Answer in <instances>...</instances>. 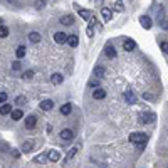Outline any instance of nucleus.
<instances>
[{
    "instance_id": "obj_1",
    "label": "nucleus",
    "mask_w": 168,
    "mask_h": 168,
    "mask_svg": "<svg viewBox=\"0 0 168 168\" xmlns=\"http://www.w3.org/2000/svg\"><path fill=\"white\" fill-rule=\"evenodd\" d=\"M146 140H148V136L145 133H131L130 135V141L135 143V145H143V143H146Z\"/></svg>"
},
{
    "instance_id": "obj_2",
    "label": "nucleus",
    "mask_w": 168,
    "mask_h": 168,
    "mask_svg": "<svg viewBox=\"0 0 168 168\" xmlns=\"http://www.w3.org/2000/svg\"><path fill=\"white\" fill-rule=\"evenodd\" d=\"M67 39H69V35H67L66 32H56L54 34V41L57 42V44H66Z\"/></svg>"
},
{
    "instance_id": "obj_3",
    "label": "nucleus",
    "mask_w": 168,
    "mask_h": 168,
    "mask_svg": "<svg viewBox=\"0 0 168 168\" xmlns=\"http://www.w3.org/2000/svg\"><path fill=\"white\" fill-rule=\"evenodd\" d=\"M123 49H124L126 52L135 51V49H136V42H135L133 39H126V41L123 42Z\"/></svg>"
},
{
    "instance_id": "obj_4",
    "label": "nucleus",
    "mask_w": 168,
    "mask_h": 168,
    "mask_svg": "<svg viewBox=\"0 0 168 168\" xmlns=\"http://www.w3.org/2000/svg\"><path fill=\"white\" fill-rule=\"evenodd\" d=\"M39 106H41L42 111H51V109H54V101L52 99H44Z\"/></svg>"
},
{
    "instance_id": "obj_5",
    "label": "nucleus",
    "mask_w": 168,
    "mask_h": 168,
    "mask_svg": "<svg viewBox=\"0 0 168 168\" xmlns=\"http://www.w3.org/2000/svg\"><path fill=\"white\" fill-rule=\"evenodd\" d=\"M59 136H61V140H64V141H71L74 138V133H72V130H62Z\"/></svg>"
},
{
    "instance_id": "obj_6",
    "label": "nucleus",
    "mask_w": 168,
    "mask_h": 168,
    "mask_svg": "<svg viewBox=\"0 0 168 168\" xmlns=\"http://www.w3.org/2000/svg\"><path fill=\"white\" fill-rule=\"evenodd\" d=\"M35 124H37V118L35 116H27L25 118V128L27 130H34Z\"/></svg>"
},
{
    "instance_id": "obj_7",
    "label": "nucleus",
    "mask_w": 168,
    "mask_h": 168,
    "mask_svg": "<svg viewBox=\"0 0 168 168\" xmlns=\"http://www.w3.org/2000/svg\"><path fill=\"white\" fill-rule=\"evenodd\" d=\"M92 98L94 99H104L106 98V91L103 88H96L94 91H92Z\"/></svg>"
},
{
    "instance_id": "obj_8",
    "label": "nucleus",
    "mask_w": 168,
    "mask_h": 168,
    "mask_svg": "<svg viewBox=\"0 0 168 168\" xmlns=\"http://www.w3.org/2000/svg\"><path fill=\"white\" fill-rule=\"evenodd\" d=\"M140 24L146 29V30H148V29H151V25H153V24H151V19H150L148 15H141V17H140Z\"/></svg>"
},
{
    "instance_id": "obj_9",
    "label": "nucleus",
    "mask_w": 168,
    "mask_h": 168,
    "mask_svg": "<svg viewBox=\"0 0 168 168\" xmlns=\"http://www.w3.org/2000/svg\"><path fill=\"white\" fill-rule=\"evenodd\" d=\"M101 17L104 19V22H109V20L113 19V14H111V10H109L108 7H103V9H101Z\"/></svg>"
},
{
    "instance_id": "obj_10",
    "label": "nucleus",
    "mask_w": 168,
    "mask_h": 168,
    "mask_svg": "<svg viewBox=\"0 0 168 168\" xmlns=\"http://www.w3.org/2000/svg\"><path fill=\"white\" fill-rule=\"evenodd\" d=\"M104 54H106V57H108V59H114V57H116V49L113 47V45H106L104 47Z\"/></svg>"
},
{
    "instance_id": "obj_11",
    "label": "nucleus",
    "mask_w": 168,
    "mask_h": 168,
    "mask_svg": "<svg viewBox=\"0 0 168 168\" xmlns=\"http://www.w3.org/2000/svg\"><path fill=\"white\" fill-rule=\"evenodd\" d=\"M155 121V114L153 113H143L141 114V123L148 124V123H153Z\"/></svg>"
},
{
    "instance_id": "obj_12",
    "label": "nucleus",
    "mask_w": 168,
    "mask_h": 168,
    "mask_svg": "<svg viewBox=\"0 0 168 168\" xmlns=\"http://www.w3.org/2000/svg\"><path fill=\"white\" fill-rule=\"evenodd\" d=\"M59 22L62 24V25H72V24H74V17L72 15H62Z\"/></svg>"
},
{
    "instance_id": "obj_13",
    "label": "nucleus",
    "mask_w": 168,
    "mask_h": 168,
    "mask_svg": "<svg viewBox=\"0 0 168 168\" xmlns=\"http://www.w3.org/2000/svg\"><path fill=\"white\" fill-rule=\"evenodd\" d=\"M124 99H126V103H130V104H135V103H136V96H135L133 91L124 92Z\"/></svg>"
},
{
    "instance_id": "obj_14",
    "label": "nucleus",
    "mask_w": 168,
    "mask_h": 168,
    "mask_svg": "<svg viewBox=\"0 0 168 168\" xmlns=\"http://www.w3.org/2000/svg\"><path fill=\"white\" fill-rule=\"evenodd\" d=\"M62 81H64V77H62V74H59V72H56V74H52V76H51V83L54 86H59Z\"/></svg>"
},
{
    "instance_id": "obj_15",
    "label": "nucleus",
    "mask_w": 168,
    "mask_h": 168,
    "mask_svg": "<svg viewBox=\"0 0 168 168\" xmlns=\"http://www.w3.org/2000/svg\"><path fill=\"white\" fill-rule=\"evenodd\" d=\"M71 111H72V104H71V103H66V104L61 106V114H64V116L71 114Z\"/></svg>"
},
{
    "instance_id": "obj_16",
    "label": "nucleus",
    "mask_w": 168,
    "mask_h": 168,
    "mask_svg": "<svg viewBox=\"0 0 168 168\" xmlns=\"http://www.w3.org/2000/svg\"><path fill=\"white\" fill-rule=\"evenodd\" d=\"M12 111H14V109H12V106H10V104H5V103H3V104L0 106V114H2V116H5V114H10Z\"/></svg>"
},
{
    "instance_id": "obj_17",
    "label": "nucleus",
    "mask_w": 168,
    "mask_h": 168,
    "mask_svg": "<svg viewBox=\"0 0 168 168\" xmlns=\"http://www.w3.org/2000/svg\"><path fill=\"white\" fill-rule=\"evenodd\" d=\"M47 158L51 160L52 163H56V162H59V158H61V156H59V153H57L56 150H51V151L47 153Z\"/></svg>"
},
{
    "instance_id": "obj_18",
    "label": "nucleus",
    "mask_w": 168,
    "mask_h": 168,
    "mask_svg": "<svg viewBox=\"0 0 168 168\" xmlns=\"http://www.w3.org/2000/svg\"><path fill=\"white\" fill-rule=\"evenodd\" d=\"M67 44L71 45V47H77V44H79V39H77L76 34L69 35V39H67Z\"/></svg>"
},
{
    "instance_id": "obj_19",
    "label": "nucleus",
    "mask_w": 168,
    "mask_h": 168,
    "mask_svg": "<svg viewBox=\"0 0 168 168\" xmlns=\"http://www.w3.org/2000/svg\"><path fill=\"white\" fill-rule=\"evenodd\" d=\"M10 116H12L14 121H19V119H22L24 113H22V109H14V111L10 113Z\"/></svg>"
},
{
    "instance_id": "obj_20",
    "label": "nucleus",
    "mask_w": 168,
    "mask_h": 168,
    "mask_svg": "<svg viewBox=\"0 0 168 168\" xmlns=\"http://www.w3.org/2000/svg\"><path fill=\"white\" fill-rule=\"evenodd\" d=\"M29 41L34 42V44L41 42V34H39V32H30V34H29Z\"/></svg>"
},
{
    "instance_id": "obj_21",
    "label": "nucleus",
    "mask_w": 168,
    "mask_h": 168,
    "mask_svg": "<svg viewBox=\"0 0 168 168\" xmlns=\"http://www.w3.org/2000/svg\"><path fill=\"white\" fill-rule=\"evenodd\" d=\"M104 67H101V66H98V67H94V76L98 77V79H103L104 77Z\"/></svg>"
},
{
    "instance_id": "obj_22",
    "label": "nucleus",
    "mask_w": 168,
    "mask_h": 168,
    "mask_svg": "<svg viewBox=\"0 0 168 168\" xmlns=\"http://www.w3.org/2000/svg\"><path fill=\"white\" fill-rule=\"evenodd\" d=\"M25 52H27V49L24 47V45H19V47H17V51H15V56H17V59H22V57L25 56Z\"/></svg>"
},
{
    "instance_id": "obj_23",
    "label": "nucleus",
    "mask_w": 168,
    "mask_h": 168,
    "mask_svg": "<svg viewBox=\"0 0 168 168\" xmlns=\"http://www.w3.org/2000/svg\"><path fill=\"white\" fill-rule=\"evenodd\" d=\"M32 145H34L32 141H25V143L22 145V151H24V153H29V151L32 150Z\"/></svg>"
},
{
    "instance_id": "obj_24",
    "label": "nucleus",
    "mask_w": 168,
    "mask_h": 168,
    "mask_svg": "<svg viewBox=\"0 0 168 168\" xmlns=\"http://www.w3.org/2000/svg\"><path fill=\"white\" fill-rule=\"evenodd\" d=\"M77 12H79V15L83 17V19H91V12H88V10H84V9H77Z\"/></svg>"
},
{
    "instance_id": "obj_25",
    "label": "nucleus",
    "mask_w": 168,
    "mask_h": 168,
    "mask_svg": "<svg viewBox=\"0 0 168 168\" xmlns=\"http://www.w3.org/2000/svg\"><path fill=\"white\" fill-rule=\"evenodd\" d=\"M76 153H77V146H74V148H71V150H69V153H67V156H66V162H69V160L72 158L74 155H76Z\"/></svg>"
},
{
    "instance_id": "obj_26",
    "label": "nucleus",
    "mask_w": 168,
    "mask_h": 168,
    "mask_svg": "<svg viewBox=\"0 0 168 168\" xmlns=\"http://www.w3.org/2000/svg\"><path fill=\"white\" fill-rule=\"evenodd\" d=\"M7 35H9V29H7L5 25H0V39L7 37Z\"/></svg>"
},
{
    "instance_id": "obj_27",
    "label": "nucleus",
    "mask_w": 168,
    "mask_h": 168,
    "mask_svg": "<svg viewBox=\"0 0 168 168\" xmlns=\"http://www.w3.org/2000/svg\"><path fill=\"white\" fill-rule=\"evenodd\" d=\"M160 49H162V51L165 52V54H168V42H166V41H163L162 44H160Z\"/></svg>"
},
{
    "instance_id": "obj_28",
    "label": "nucleus",
    "mask_w": 168,
    "mask_h": 168,
    "mask_svg": "<svg viewBox=\"0 0 168 168\" xmlns=\"http://www.w3.org/2000/svg\"><path fill=\"white\" fill-rule=\"evenodd\" d=\"M22 77L24 79H32V77H34V71H25Z\"/></svg>"
},
{
    "instance_id": "obj_29",
    "label": "nucleus",
    "mask_w": 168,
    "mask_h": 168,
    "mask_svg": "<svg viewBox=\"0 0 168 168\" xmlns=\"http://www.w3.org/2000/svg\"><path fill=\"white\" fill-rule=\"evenodd\" d=\"M45 158H47L45 155H39L37 158L34 160V162H35V163H45Z\"/></svg>"
},
{
    "instance_id": "obj_30",
    "label": "nucleus",
    "mask_w": 168,
    "mask_h": 168,
    "mask_svg": "<svg viewBox=\"0 0 168 168\" xmlns=\"http://www.w3.org/2000/svg\"><path fill=\"white\" fill-rule=\"evenodd\" d=\"M114 10H116V12H123V2H116V3H114Z\"/></svg>"
},
{
    "instance_id": "obj_31",
    "label": "nucleus",
    "mask_w": 168,
    "mask_h": 168,
    "mask_svg": "<svg viewBox=\"0 0 168 168\" xmlns=\"http://www.w3.org/2000/svg\"><path fill=\"white\" fill-rule=\"evenodd\" d=\"M7 98H9V96H7V92L0 91V104H3V103L7 101Z\"/></svg>"
},
{
    "instance_id": "obj_32",
    "label": "nucleus",
    "mask_w": 168,
    "mask_h": 168,
    "mask_svg": "<svg viewBox=\"0 0 168 168\" xmlns=\"http://www.w3.org/2000/svg\"><path fill=\"white\" fill-rule=\"evenodd\" d=\"M89 88H99V79H92V81H89Z\"/></svg>"
},
{
    "instance_id": "obj_33",
    "label": "nucleus",
    "mask_w": 168,
    "mask_h": 168,
    "mask_svg": "<svg viewBox=\"0 0 168 168\" xmlns=\"http://www.w3.org/2000/svg\"><path fill=\"white\" fill-rule=\"evenodd\" d=\"M25 101H27L25 96H19V98L15 99V104H22V103H25Z\"/></svg>"
},
{
    "instance_id": "obj_34",
    "label": "nucleus",
    "mask_w": 168,
    "mask_h": 168,
    "mask_svg": "<svg viewBox=\"0 0 168 168\" xmlns=\"http://www.w3.org/2000/svg\"><path fill=\"white\" fill-rule=\"evenodd\" d=\"M160 25H162L163 30H168V20H165V19H163V20H160Z\"/></svg>"
},
{
    "instance_id": "obj_35",
    "label": "nucleus",
    "mask_w": 168,
    "mask_h": 168,
    "mask_svg": "<svg viewBox=\"0 0 168 168\" xmlns=\"http://www.w3.org/2000/svg\"><path fill=\"white\" fill-rule=\"evenodd\" d=\"M12 69H14V71H19V69H20V62H19V61L12 62Z\"/></svg>"
},
{
    "instance_id": "obj_36",
    "label": "nucleus",
    "mask_w": 168,
    "mask_h": 168,
    "mask_svg": "<svg viewBox=\"0 0 168 168\" xmlns=\"http://www.w3.org/2000/svg\"><path fill=\"white\" fill-rule=\"evenodd\" d=\"M88 35H89V37H92V35H94V30H92V27H91V25L88 27Z\"/></svg>"
},
{
    "instance_id": "obj_37",
    "label": "nucleus",
    "mask_w": 168,
    "mask_h": 168,
    "mask_svg": "<svg viewBox=\"0 0 168 168\" xmlns=\"http://www.w3.org/2000/svg\"><path fill=\"white\" fill-rule=\"evenodd\" d=\"M35 7H37V9H42V7H44V2H42V0H39V2L35 3Z\"/></svg>"
},
{
    "instance_id": "obj_38",
    "label": "nucleus",
    "mask_w": 168,
    "mask_h": 168,
    "mask_svg": "<svg viewBox=\"0 0 168 168\" xmlns=\"http://www.w3.org/2000/svg\"><path fill=\"white\" fill-rule=\"evenodd\" d=\"M0 150H3V151H7V150H9V148H7V146H5V143H0Z\"/></svg>"
},
{
    "instance_id": "obj_39",
    "label": "nucleus",
    "mask_w": 168,
    "mask_h": 168,
    "mask_svg": "<svg viewBox=\"0 0 168 168\" xmlns=\"http://www.w3.org/2000/svg\"><path fill=\"white\" fill-rule=\"evenodd\" d=\"M7 2H10V3H15V2H17V0H7Z\"/></svg>"
}]
</instances>
